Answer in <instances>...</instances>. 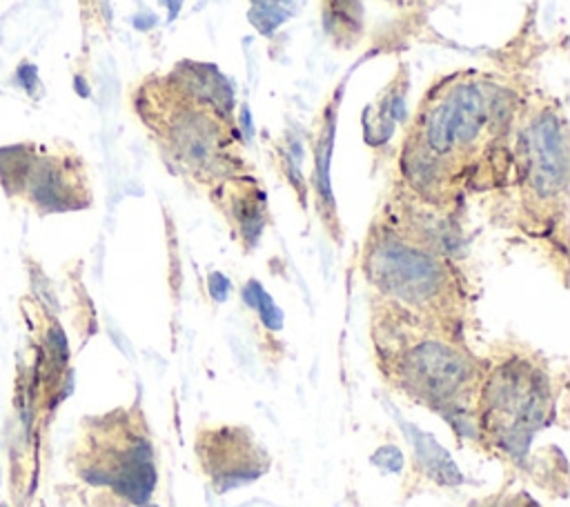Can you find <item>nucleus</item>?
<instances>
[{
	"instance_id": "9d476101",
	"label": "nucleus",
	"mask_w": 570,
	"mask_h": 507,
	"mask_svg": "<svg viewBox=\"0 0 570 507\" xmlns=\"http://www.w3.org/2000/svg\"><path fill=\"white\" fill-rule=\"evenodd\" d=\"M294 9V0H252L249 22L263 33L269 36L278 24H283Z\"/></svg>"
},
{
	"instance_id": "f3484780",
	"label": "nucleus",
	"mask_w": 570,
	"mask_h": 507,
	"mask_svg": "<svg viewBox=\"0 0 570 507\" xmlns=\"http://www.w3.org/2000/svg\"><path fill=\"white\" fill-rule=\"evenodd\" d=\"M160 2L167 7V11H169V20H174V18L178 16L180 4H183V0H160Z\"/></svg>"
},
{
	"instance_id": "a211bd4d",
	"label": "nucleus",
	"mask_w": 570,
	"mask_h": 507,
	"mask_svg": "<svg viewBox=\"0 0 570 507\" xmlns=\"http://www.w3.org/2000/svg\"><path fill=\"white\" fill-rule=\"evenodd\" d=\"M73 84H76V93H78V96H82V98L89 96V89H87V82H85L82 76H76V78H73Z\"/></svg>"
},
{
	"instance_id": "2eb2a0df",
	"label": "nucleus",
	"mask_w": 570,
	"mask_h": 507,
	"mask_svg": "<svg viewBox=\"0 0 570 507\" xmlns=\"http://www.w3.org/2000/svg\"><path fill=\"white\" fill-rule=\"evenodd\" d=\"M156 22H158V18H156L154 13H149V11L134 16V27H136L138 31H147V29H151Z\"/></svg>"
},
{
	"instance_id": "423d86ee",
	"label": "nucleus",
	"mask_w": 570,
	"mask_h": 507,
	"mask_svg": "<svg viewBox=\"0 0 570 507\" xmlns=\"http://www.w3.org/2000/svg\"><path fill=\"white\" fill-rule=\"evenodd\" d=\"M485 102L476 87L459 84L436 105L425 122V142L443 153L456 145L472 142L483 125Z\"/></svg>"
},
{
	"instance_id": "4468645a",
	"label": "nucleus",
	"mask_w": 570,
	"mask_h": 507,
	"mask_svg": "<svg viewBox=\"0 0 570 507\" xmlns=\"http://www.w3.org/2000/svg\"><path fill=\"white\" fill-rule=\"evenodd\" d=\"M229 289H232V285H229V280L223 274H218V271L209 274V294H212L214 300L223 302L227 298Z\"/></svg>"
},
{
	"instance_id": "ddd939ff",
	"label": "nucleus",
	"mask_w": 570,
	"mask_h": 507,
	"mask_svg": "<svg viewBox=\"0 0 570 507\" xmlns=\"http://www.w3.org/2000/svg\"><path fill=\"white\" fill-rule=\"evenodd\" d=\"M16 82L29 93L36 98V89L40 91V78H38V69L36 64L31 62H22L18 69H16Z\"/></svg>"
},
{
	"instance_id": "f257e3e1",
	"label": "nucleus",
	"mask_w": 570,
	"mask_h": 507,
	"mask_svg": "<svg viewBox=\"0 0 570 507\" xmlns=\"http://www.w3.org/2000/svg\"><path fill=\"white\" fill-rule=\"evenodd\" d=\"M85 507L145 505L156 487L154 449L145 414L116 407L82 416L65 463Z\"/></svg>"
},
{
	"instance_id": "6e6552de",
	"label": "nucleus",
	"mask_w": 570,
	"mask_h": 507,
	"mask_svg": "<svg viewBox=\"0 0 570 507\" xmlns=\"http://www.w3.org/2000/svg\"><path fill=\"white\" fill-rule=\"evenodd\" d=\"M401 427L407 434V440L414 445L416 451V460L421 463V467L441 485H459L463 478L456 469V465L452 463V458L448 456V451L425 431L416 429L414 425H405L403 420H399Z\"/></svg>"
},
{
	"instance_id": "1a4fd4ad",
	"label": "nucleus",
	"mask_w": 570,
	"mask_h": 507,
	"mask_svg": "<svg viewBox=\"0 0 570 507\" xmlns=\"http://www.w3.org/2000/svg\"><path fill=\"white\" fill-rule=\"evenodd\" d=\"M332 145H334V111H327V122L321 129L318 142H316V189H318V198L325 200L330 213L334 211V198H332V189H330Z\"/></svg>"
},
{
	"instance_id": "6ab92c4d",
	"label": "nucleus",
	"mask_w": 570,
	"mask_h": 507,
	"mask_svg": "<svg viewBox=\"0 0 570 507\" xmlns=\"http://www.w3.org/2000/svg\"><path fill=\"white\" fill-rule=\"evenodd\" d=\"M0 507H11V505H7V503H0Z\"/></svg>"
},
{
	"instance_id": "f8f14e48",
	"label": "nucleus",
	"mask_w": 570,
	"mask_h": 507,
	"mask_svg": "<svg viewBox=\"0 0 570 507\" xmlns=\"http://www.w3.org/2000/svg\"><path fill=\"white\" fill-rule=\"evenodd\" d=\"M372 463L387 469V471H399L403 467V456L401 451L394 447V445H383L374 451L372 456Z\"/></svg>"
},
{
	"instance_id": "7ed1b4c3",
	"label": "nucleus",
	"mask_w": 570,
	"mask_h": 507,
	"mask_svg": "<svg viewBox=\"0 0 570 507\" xmlns=\"http://www.w3.org/2000/svg\"><path fill=\"white\" fill-rule=\"evenodd\" d=\"M0 182L9 198H24L40 213L82 209L91 202L82 176L67 162L33 156L31 147H0Z\"/></svg>"
},
{
	"instance_id": "0eeeda50",
	"label": "nucleus",
	"mask_w": 570,
	"mask_h": 507,
	"mask_svg": "<svg viewBox=\"0 0 570 507\" xmlns=\"http://www.w3.org/2000/svg\"><path fill=\"white\" fill-rule=\"evenodd\" d=\"M566 138L561 127L541 118L532 133V187L539 196H554L566 187Z\"/></svg>"
},
{
	"instance_id": "f03ea898",
	"label": "nucleus",
	"mask_w": 570,
	"mask_h": 507,
	"mask_svg": "<svg viewBox=\"0 0 570 507\" xmlns=\"http://www.w3.org/2000/svg\"><path fill=\"white\" fill-rule=\"evenodd\" d=\"M550 374L525 354H510L490 367L481 365L474 396V436H481L497 456L523 460L528 445L552 414Z\"/></svg>"
},
{
	"instance_id": "39448f33",
	"label": "nucleus",
	"mask_w": 570,
	"mask_h": 507,
	"mask_svg": "<svg viewBox=\"0 0 570 507\" xmlns=\"http://www.w3.org/2000/svg\"><path fill=\"white\" fill-rule=\"evenodd\" d=\"M194 451L218 491L252 483L269 467L267 451L245 427H203L194 440Z\"/></svg>"
},
{
	"instance_id": "dca6fc26",
	"label": "nucleus",
	"mask_w": 570,
	"mask_h": 507,
	"mask_svg": "<svg viewBox=\"0 0 570 507\" xmlns=\"http://www.w3.org/2000/svg\"><path fill=\"white\" fill-rule=\"evenodd\" d=\"M240 125H243V131H245V138H252L254 133V127H252V113L247 107L240 109Z\"/></svg>"
},
{
	"instance_id": "20e7f679",
	"label": "nucleus",
	"mask_w": 570,
	"mask_h": 507,
	"mask_svg": "<svg viewBox=\"0 0 570 507\" xmlns=\"http://www.w3.org/2000/svg\"><path fill=\"white\" fill-rule=\"evenodd\" d=\"M367 274L379 289L410 305H430L448 287V269L439 258L392 238L370 249Z\"/></svg>"
},
{
	"instance_id": "9b49d317",
	"label": "nucleus",
	"mask_w": 570,
	"mask_h": 507,
	"mask_svg": "<svg viewBox=\"0 0 570 507\" xmlns=\"http://www.w3.org/2000/svg\"><path fill=\"white\" fill-rule=\"evenodd\" d=\"M254 309L258 311V316H261V320H263V325H265L267 329H272V331L283 329V311L274 305L272 296H269L265 289L258 294Z\"/></svg>"
}]
</instances>
